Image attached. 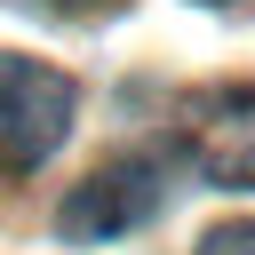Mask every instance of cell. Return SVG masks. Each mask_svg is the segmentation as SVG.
<instances>
[{
	"label": "cell",
	"instance_id": "1",
	"mask_svg": "<svg viewBox=\"0 0 255 255\" xmlns=\"http://www.w3.org/2000/svg\"><path fill=\"white\" fill-rule=\"evenodd\" d=\"M72 80L40 56H8L0 48V175H32L64 128H72Z\"/></svg>",
	"mask_w": 255,
	"mask_h": 255
},
{
	"label": "cell",
	"instance_id": "2",
	"mask_svg": "<svg viewBox=\"0 0 255 255\" xmlns=\"http://www.w3.org/2000/svg\"><path fill=\"white\" fill-rule=\"evenodd\" d=\"M183 151L207 183L255 191V88H207L183 104Z\"/></svg>",
	"mask_w": 255,
	"mask_h": 255
},
{
	"label": "cell",
	"instance_id": "3",
	"mask_svg": "<svg viewBox=\"0 0 255 255\" xmlns=\"http://www.w3.org/2000/svg\"><path fill=\"white\" fill-rule=\"evenodd\" d=\"M159 207V159H112V167H96L72 199H64V215H56V231L64 239H120V231H135L143 215Z\"/></svg>",
	"mask_w": 255,
	"mask_h": 255
},
{
	"label": "cell",
	"instance_id": "4",
	"mask_svg": "<svg viewBox=\"0 0 255 255\" xmlns=\"http://www.w3.org/2000/svg\"><path fill=\"white\" fill-rule=\"evenodd\" d=\"M207 255H255V223H239V231H207Z\"/></svg>",
	"mask_w": 255,
	"mask_h": 255
},
{
	"label": "cell",
	"instance_id": "5",
	"mask_svg": "<svg viewBox=\"0 0 255 255\" xmlns=\"http://www.w3.org/2000/svg\"><path fill=\"white\" fill-rule=\"evenodd\" d=\"M56 16H112V8H128V0H48Z\"/></svg>",
	"mask_w": 255,
	"mask_h": 255
},
{
	"label": "cell",
	"instance_id": "6",
	"mask_svg": "<svg viewBox=\"0 0 255 255\" xmlns=\"http://www.w3.org/2000/svg\"><path fill=\"white\" fill-rule=\"evenodd\" d=\"M207 8H223V0H207Z\"/></svg>",
	"mask_w": 255,
	"mask_h": 255
}]
</instances>
